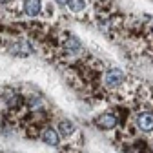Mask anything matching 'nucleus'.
Segmentation results:
<instances>
[{"mask_svg":"<svg viewBox=\"0 0 153 153\" xmlns=\"http://www.w3.org/2000/svg\"><path fill=\"white\" fill-rule=\"evenodd\" d=\"M126 82H128V76H126V73L122 69H119V68H108L100 75L97 95H100V97H111V95L117 93Z\"/></svg>","mask_w":153,"mask_h":153,"instance_id":"obj_1","label":"nucleus"},{"mask_svg":"<svg viewBox=\"0 0 153 153\" xmlns=\"http://www.w3.org/2000/svg\"><path fill=\"white\" fill-rule=\"evenodd\" d=\"M95 126L100 129H106V131H113V129H117V126H120V119L115 111H104L95 117Z\"/></svg>","mask_w":153,"mask_h":153,"instance_id":"obj_2","label":"nucleus"},{"mask_svg":"<svg viewBox=\"0 0 153 153\" xmlns=\"http://www.w3.org/2000/svg\"><path fill=\"white\" fill-rule=\"evenodd\" d=\"M135 128L146 135L153 133V109L146 108L144 111H137L135 115Z\"/></svg>","mask_w":153,"mask_h":153,"instance_id":"obj_3","label":"nucleus"},{"mask_svg":"<svg viewBox=\"0 0 153 153\" xmlns=\"http://www.w3.org/2000/svg\"><path fill=\"white\" fill-rule=\"evenodd\" d=\"M6 51H7L9 55H13V56H29L31 53H35L31 42H29V40H24V38L9 42L7 48H6Z\"/></svg>","mask_w":153,"mask_h":153,"instance_id":"obj_4","label":"nucleus"},{"mask_svg":"<svg viewBox=\"0 0 153 153\" xmlns=\"http://www.w3.org/2000/svg\"><path fill=\"white\" fill-rule=\"evenodd\" d=\"M40 139L48 144V146H60V135H59V131H56L53 126H46L42 131H40Z\"/></svg>","mask_w":153,"mask_h":153,"instance_id":"obj_5","label":"nucleus"},{"mask_svg":"<svg viewBox=\"0 0 153 153\" xmlns=\"http://www.w3.org/2000/svg\"><path fill=\"white\" fill-rule=\"evenodd\" d=\"M56 131H59V135L60 137H64V139H71V137H75L76 135V126L73 124V120H69V119H62L60 122H59V126H56Z\"/></svg>","mask_w":153,"mask_h":153,"instance_id":"obj_6","label":"nucleus"},{"mask_svg":"<svg viewBox=\"0 0 153 153\" xmlns=\"http://www.w3.org/2000/svg\"><path fill=\"white\" fill-rule=\"evenodd\" d=\"M22 9L29 18H35L42 13V0H22Z\"/></svg>","mask_w":153,"mask_h":153,"instance_id":"obj_7","label":"nucleus"},{"mask_svg":"<svg viewBox=\"0 0 153 153\" xmlns=\"http://www.w3.org/2000/svg\"><path fill=\"white\" fill-rule=\"evenodd\" d=\"M64 7H68V11L73 15H80L86 11L88 6H86V0H68Z\"/></svg>","mask_w":153,"mask_h":153,"instance_id":"obj_8","label":"nucleus"},{"mask_svg":"<svg viewBox=\"0 0 153 153\" xmlns=\"http://www.w3.org/2000/svg\"><path fill=\"white\" fill-rule=\"evenodd\" d=\"M66 2H68V0H55V4H56V6H62V7L66 6Z\"/></svg>","mask_w":153,"mask_h":153,"instance_id":"obj_9","label":"nucleus"},{"mask_svg":"<svg viewBox=\"0 0 153 153\" xmlns=\"http://www.w3.org/2000/svg\"><path fill=\"white\" fill-rule=\"evenodd\" d=\"M11 0H0V6H6V4H9Z\"/></svg>","mask_w":153,"mask_h":153,"instance_id":"obj_10","label":"nucleus"}]
</instances>
